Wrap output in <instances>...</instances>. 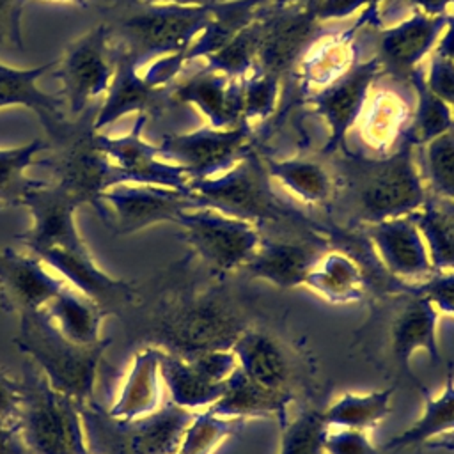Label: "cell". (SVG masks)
Listing matches in <instances>:
<instances>
[{
	"instance_id": "1",
	"label": "cell",
	"mask_w": 454,
	"mask_h": 454,
	"mask_svg": "<svg viewBox=\"0 0 454 454\" xmlns=\"http://www.w3.org/2000/svg\"><path fill=\"white\" fill-rule=\"evenodd\" d=\"M32 225L16 236L66 284L96 301L108 316L122 317L138 300L133 282L115 278L98 266L76 227L80 200L57 183H41L21 199Z\"/></svg>"
},
{
	"instance_id": "2",
	"label": "cell",
	"mask_w": 454,
	"mask_h": 454,
	"mask_svg": "<svg viewBox=\"0 0 454 454\" xmlns=\"http://www.w3.org/2000/svg\"><path fill=\"white\" fill-rule=\"evenodd\" d=\"M121 319L131 344L142 342L183 358L231 349L248 328L245 314L220 287L163 293L151 303L137 300Z\"/></svg>"
},
{
	"instance_id": "3",
	"label": "cell",
	"mask_w": 454,
	"mask_h": 454,
	"mask_svg": "<svg viewBox=\"0 0 454 454\" xmlns=\"http://www.w3.org/2000/svg\"><path fill=\"white\" fill-rule=\"evenodd\" d=\"M333 176V197L351 222L371 225L408 216L427 200V186L413 160V144L401 137L394 153L364 156L348 145L325 154Z\"/></svg>"
},
{
	"instance_id": "4",
	"label": "cell",
	"mask_w": 454,
	"mask_h": 454,
	"mask_svg": "<svg viewBox=\"0 0 454 454\" xmlns=\"http://www.w3.org/2000/svg\"><path fill=\"white\" fill-rule=\"evenodd\" d=\"M14 346L34 362L50 385L78 404L94 397L98 369L112 339L96 344H76L64 337L44 309L18 314Z\"/></svg>"
},
{
	"instance_id": "5",
	"label": "cell",
	"mask_w": 454,
	"mask_h": 454,
	"mask_svg": "<svg viewBox=\"0 0 454 454\" xmlns=\"http://www.w3.org/2000/svg\"><path fill=\"white\" fill-rule=\"evenodd\" d=\"M18 433L30 454H90L85 443L80 404L53 388L41 369L23 364Z\"/></svg>"
},
{
	"instance_id": "6",
	"label": "cell",
	"mask_w": 454,
	"mask_h": 454,
	"mask_svg": "<svg viewBox=\"0 0 454 454\" xmlns=\"http://www.w3.org/2000/svg\"><path fill=\"white\" fill-rule=\"evenodd\" d=\"M186 193L195 207L213 209L250 222L259 231L266 223L303 222L298 213H293L277 197L262 158L252 149L227 172L207 179H192Z\"/></svg>"
},
{
	"instance_id": "7",
	"label": "cell",
	"mask_w": 454,
	"mask_h": 454,
	"mask_svg": "<svg viewBox=\"0 0 454 454\" xmlns=\"http://www.w3.org/2000/svg\"><path fill=\"white\" fill-rule=\"evenodd\" d=\"M195 413L167 403L147 417L124 420L112 417L94 397L80 404L90 454H174Z\"/></svg>"
},
{
	"instance_id": "8",
	"label": "cell",
	"mask_w": 454,
	"mask_h": 454,
	"mask_svg": "<svg viewBox=\"0 0 454 454\" xmlns=\"http://www.w3.org/2000/svg\"><path fill=\"white\" fill-rule=\"evenodd\" d=\"M213 4V2H211ZM211 4L206 5H144L119 23L121 48L126 50L138 69L167 55H183L204 30Z\"/></svg>"
},
{
	"instance_id": "9",
	"label": "cell",
	"mask_w": 454,
	"mask_h": 454,
	"mask_svg": "<svg viewBox=\"0 0 454 454\" xmlns=\"http://www.w3.org/2000/svg\"><path fill=\"white\" fill-rule=\"evenodd\" d=\"M92 121L94 117L89 121L85 114L80 115L78 122L74 126L69 124L67 133L57 142V153L37 160L35 165L46 167L53 174V183L64 186L82 206L96 207L105 222L106 209L101 195L110 186L122 183V177L98 147Z\"/></svg>"
},
{
	"instance_id": "10",
	"label": "cell",
	"mask_w": 454,
	"mask_h": 454,
	"mask_svg": "<svg viewBox=\"0 0 454 454\" xmlns=\"http://www.w3.org/2000/svg\"><path fill=\"white\" fill-rule=\"evenodd\" d=\"M177 225L192 254L216 275L241 270L262 238L254 223L206 207L184 211Z\"/></svg>"
},
{
	"instance_id": "11",
	"label": "cell",
	"mask_w": 454,
	"mask_h": 454,
	"mask_svg": "<svg viewBox=\"0 0 454 454\" xmlns=\"http://www.w3.org/2000/svg\"><path fill=\"white\" fill-rule=\"evenodd\" d=\"M163 160L181 167L192 179H207L232 168L250 151V124L199 128L165 135L158 145Z\"/></svg>"
},
{
	"instance_id": "12",
	"label": "cell",
	"mask_w": 454,
	"mask_h": 454,
	"mask_svg": "<svg viewBox=\"0 0 454 454\" xmlns=\"http://www.w3.org/2000/svg\"><path fill=\"white\" fill-rule=\"evenodd\" d=\"M323 34V23L307 4L268 5L261 16V37L254 71L280 78L296 67Z\"/></svg>"
},
{
	"instance_id": "13",
	"label": "cell",
	"mask_w": 454,
	"mask_h": 454,
	"mask_svg": "<svg viewBox=\"0 0 454 454\" xmlns=\"http://www.w3.org/2000/svg\"><path fill=\"white\" fill-rule=\"evenodd\" d=\"M110 28L101 23L71 43L64 57L53 67V78L60 82V96L69 114L80 117L89 105L106 92L114 76V57H110Z\"/></svg>"
},
{
	"instance_id": "14",
	"label": "cell",
	"mask_w": 454,
	"mask_h": 454,
	"mask_svg": "<svg viewBox=\"0 0 454 454\" xmlns=\"http://www.w3.org/2000/svg\"><path fill=\"white\" fill-rule=\"evenodd\" d=\"M101 200L106 209L105 223L117 236L133 234L163 222L177 223L184 211L197 209L183 190L137 183L110 186L103 192Z\"/></svg>"
},
{
	"instance_id": "15",
	"label": "cell",
	"mask_w": 454,
	"mask_h": 454,
	"mask_svg": "<svg viewBox=\"0 0 454 454\" xmlns=\"http://www.w3.org/2000/svg\"><path fill=\"white\" fill-rule=\"evenodd\" d=\"M145 122V115H137L131 129L121 137L96 131V144L114 163L122 183L154 184L186 192L190 177L181 167L163 160L158 145H153L142 137Z\"/></svg>"
},
{
	"instance_id": "16",
	"label": "cell",
	"mask_w": 454,
	"mask_h": 454,
	"mask_svg": "<svg viewBox=\"0 0 454 454\" xmlns=\"http://www.w3.org/2000/svg\"><path fill=\"white\" fill-rule=\"evenodd\" d=\"M378 76H381V67L374 55L364 62H356L337 80L312 94L310 101L316 112L330 128L325 154L346 145V133L362 117L371 85Z\"/></svg>"
},
{
	"instance_id": "17",
	"label": "cell",
	"mask_w": 454,
	"mask_h": 454,
	"mask_svg": "<svg viewBox=\"0 0 454 454\" xmlns=\"http://www.w3.org/2000/svg\"><path fill=\"white\" fill-rule=\"evenodd\" d=\"M438 317L433 303L408 287L406 294L390 305L385 337L392 362L401 372H410V360L417 351H426L431 362L440 364Z\"/></svg>"
},
{
	"instance_id": "18",
	"label": "cell",
	"mask_w": 454,
	"mask_h": 454,
	"mask_svg": "<svg viewBox=\"0 0 454 454\" xmlns=\"http://www.w3.org/2000/svg\"><path fill=\"white\" fill-rule=\"evenodd\" d=\"M449 16H431L417 11L399 25L381 30L376 53L381 74L401 85H410V78L420 67L422 59L433 51L438 37L447 28Z\"/></svg>"
},
{
	"instance_id": "19",
	"label": "cell",
	"mask_w": 454,
	"mask_h": 454,
	"mask_svg": "<svg viewBox=\"0 0 454 454\" xmlns=\"http://www.w3.org/2000/svg\"><path fill=\"white\" fill-rule=\"evenodd\" d=\"M67 284L37 255L0 250V303L9 312L44 309Z\"/></svg>"
},
{
	"instance_id": "20",
	"label": "cell",
	"mask_w": 454,
	"mask_h": 454,
	"mask_svg": "<svg viewBox=\"0 0 454 454\" xmlns=\"http://www.w3.org/2000/svg\"><path fill=\"white\" fill-rule=\"evenodd\" d=\"M328 250L317 238H261L254 255L241 268L247 277L270 282L280 289L303 286L309 271Z\"/></svg>"
},
{
	"instance_id": "21",
	"label": "cell",
	"mask_w": 454,
	"mask_h": 454,
	"mask_svg": "<svg viewBox=\"0 0 454 454\" xmlns=\"http://www.w3.org/2000/svg\"><path fill=\"white\" fill-rule=\"evenodd\" d=\"M105 94L106 98L92 121L96 131L128 114L149 117V114L161 110L165 99H170L167 87L151 85L138 71L133 57L122 48L115 51L114 76Z\"/></svg>"
},
{
	"instance_id": "22",
	"label": "cell",
	"mask_w": 454,
	"mask_h": 454,
	"mask_svg": "<svg viewBox=\"0 0 454 454\" xmlns=\"http://www.w3.org/2000/svg\"><path fill=\"white\" fill-rule=\"evenodd\" d=\"M365 236L392 275L419 282L434 271L424 236L411 215L365 225Z\"/></svg>"
},
{
	"instance_id": "23",
	"label": "cell",
	"mask_w": 454,
	"mask_h": 454,
	"mask_svg": "<svg viewBox=\"0 0 454 454\" xmlns=\"http://www.w3.org/2000/svg\"><path fill=\"white\" fill-rule=\"evenodd\" d=\"M57 60L35 67H11L0 62V110L9 106H23L32 110L41 124L44 126L48 137L59 142L69 129V122L64 117L60 94H50L37 85V80L48 71H53Z\"/></svg>"
},
{
	"instance_id": "24",
	"label": "cell",
	"mask_w": 454,
	"mask_h": 454,
	"mask_svg": "<svg viewBox=\"0 0 454 454\" xmlns=\"http://www.w3.org/2000/svg\"><path fill=\"white\" fill-rule=\"evenodd\" d=\"M168 96L176 103L195 106L211 128L241 124V78H231L220 71L204 67L176 83Z\"/></svg>"
},
{
	"instance_id": "25",
	"label": "cell",
	"mask_w": 454,
	"mask_h": 454,
	"mask_svg": "<svg viewBox=\"0 0 454 454\" xmlns=\"http://www.w3.org/2000/svg\"><path fill=\"white\" fill-rule=\"evenodd\" d=\"M291 403L293 394L271 390L236 369L223 394L206 411L220 419H275L282 426L289 419Z\"/></svg>"
},
{
	"instance_id": "26",
	"label": "cell",
	"mask_w": 454,
	"mask_h": 454,
	"mask_svg": "<svg viewBox=\"0 0 454 454\" xmlns=\"http://www.w3.org/2000/svg\"><path fill=\"white\" fill-rule=\"evenodd\" d=\"M238 369L250 380L278 392L293 394V365L284 346L270 333L247 328L232 344Z\"/></svg>"
},
{
	"instance_id": "27",
	"label": "cell",
	"mask_w": 454,
	"mask_h": 454,
	"mask_svg": "<svg viewBox=\"0 0 454 454\" xmlns=\"http://www.w3.org/2000/svg\"><path fill=\"white\" fill-rule=\"evenodd\" d=\"M160 351L161 349L154 346H142L135 351L119 397L110 408H106L112 417L124 420L142 419L163 406Z\"/></svg>"
},
{
	"instance_id": "28",
	"label": "cell",
	"mask_w": 454,
	"mask_h": 454,
	"mask_svg": "<svg viewBox=\"0 0 454 454\" xmlns=\"http://www.w3.org/2000/svg\"><path fill=\"white\" fill-rule=\"evenodd\" d=\"M270 5V0H225L211 4V16L204 30L193 39L190 48L177 55L179 64L184 67L190 60L199 57H209L218 48L227 44L239 30L257 20L264 9Z\"/></svg>"
},
{
	"instance_id": "29",
	"label": "cell",
	"mask_w": 454,
	"mask_h": 454,
	"mask_svg": "<svg viewBox=\"0 0 454 454\" xmlns=\"http://www.w3.org/2000/svg\"><path fill=\"white\" fill-rule=\"evenodd\" d=\"M303 286L333 305L360 301L367 280L362 266L348 254L326 250L309 271Z\"/></svg>"
},
{
	"instance_id": "30",
	"label": "cell",
	"mask_w": 454,
	"mask_h": 454,
	"mask_svg": "<svg viewBox=\"0 0 454 454\" xmlns=\"http://www.w3.org/2000/svg\"><path fill=\"white\" fill-rule=\"evenodd\" d=\"M160 374L170 403L190 411L207 410L225 390V383L211 381L192 360L160 351Z\"/></svg>"
},
{
	"instance_id": "31",
	"label": "cell",
	"mask_w": 454,
	"mask_h": 454,
	"mask_svg": "<svg viewBox=\"0 0 454 454\" xmlns=\"http://www.w3.org/2000/svg\"><path fill=\"white\" fill-rule=\"evenodd\" d=\"M44 310L50 321L69 340L76 344H96L101 340V323L108 314L69 284L46 303Z\"/></svg>"
},
{
	"instance_id": "32",
	"label": "cell",
	"mask_w": 454,
	"mask_h": 454,
	"mask_svg": "<svg viewBox=\"0 0 454 454\" xmlns=\"http://www.w3.org/2000/svg\"><path fill=\"white\" fill-rule=\"evenodd\" d=\"M270 179L278 181L289 193L305 204H325L333 197V176L330 167L310 158H264Z\"/></svg>"
},
{
	"instance_id": "33",
	"label": "cell",
	"mask_w": 454,
	"mask_h": 454,
	"mask_svg": "<svg viewBox=\"0 0 454 454\" xmlns=\"http://www.w3.org/2000/svg\"><path fill=\"white\" fill-rule=\"evenodd\" d=\"M424 395L422 415L403 433L392 436L383 450L395 452L415 445H424L426 442L454 433V372L452 367L447 371V380L438 395H431L424 387H420Z\"/></svg>"
},
{
	"instance_id": "34",
	"label": "cell",
	"mask_w": 454,
	"mask_h": 454,
	"mask_svg": "<svg viewBox=\"0 0 454 454\" xmlns=\"http://www.w3.org/2000/svg\"><path fill=\"white\" fill-rule=\"evenodd\" d=\"M434 270H454V202L427 195L424 206L413 215Z\"/></svg>"
},
{
	"instance_id": "35",
	"label": "cell",
	"mask_w": 454,
	"mask_h": 454,
	"mask_svg": "<svg viewBox=\"0 0 454 454\" xmlns=\"http://www.w3.org/2000/svg\"><path fill=\"white\" fill-rule=\"evenodd\" d=\"M394 390V387H387L365 394L346 392L323 410V419L328 427H353L367 431L388 417Z\"/></svg>"
},
{
	"instance_id": "36",
	"label": "cell",
	"mask_w": 454,
	"mask_h": 454,
	"mask_svg": "<svg viewBox=\"0 0 454 454\" xmlns=\"http://www.w3.org/2000/svg\"><path fill=\"white\" fill-rule=\"evenodd\" d=\"M410 87L417 94V106L403 137L411 142L413 147H422L454 128V112L443 99L429 90L422 67H419L410 78Z\"/></svg>"
},
{
	"instance_id": "37",
	"label": "cell",
	"mask_w": 454,
	"mask_h": 454,
	"mask_svg": "<svg viewBox=\"0 0 454 454\" xmlns=\"http://www.w3.org/2000/svg\"><path fill=\"white\" fill-rule=\"evenodd\" d=\"M364 117H360V135L376 151H385L395 137H403L411 114L408 103L392 90L374 94Z\"/></svg>"
},
{
	"instance_id": "38",
	"label": "cell",
	"mask_w": 454,
	"mask_h": 454,
	"mask_svg": "<svg viewBox=\"0 0 454 454\" xmlns=\"http://www.w3.org/2000/svg\"><path fill=\"white\" fill-rule=\"evenodd\" d=\"M51 144L34 138L23 145L0 149V202L4 206H21L25 193L43 181L28 177L27 170L34 167L39 154L50 151Z\"/></svg>"
},
{
	"instance_id": "39",
	"label": "cell",
	"mask_w": 454,
	"mask_h": 454,
	"mask_svg": "<svg viewBox=\"0 0 454 454\" xmlns=\"http://www.w3.org/2000/svg\"><path fill=\"white\" fill-rule=\"evenodd\" d=\"M323 44L317 46L312 53L307 51V55L298 62L303 66L301 80L303 85L316 87V92L333 80H337L340 74H344L349 66L348 62L355 59L353 41L351 35L346 32L342 39H332V41H321Z\"/></svg>"
},
{
	"instance_id": "40",
	"label": "cell",
	"mask_w": 454,
	"mask_h": 454,
	"mask_svg": "<svg viewBox=\"0 0 454 454\" xmlns=\"http://www.w3.org/2000/svg\"><path fill=\"white\" fill-rule=\"evenodd\" d=\"M261 16L239 30L227 44L206 57V67L220 71L231 78H243L252 73L261 37Z\"/></svg>"
},
{
	"instance_id": "41",
	"label": "cell",
	"mask_w": 454,
	"mask_h": 454,
	"mask_svg": "<svg viewBox=\"0 0 454 454\" xmlns=\"http://www.w3.org/2000/svg\"><path fill=\"white\" fill-rule=\"evenodd\" d=\"M420 167L431 195L454 202V128L422 145Z\"/></svg>"
},
{
	"instance_id": "42",
	"label": "cell",
	"mask_w": 454,
	"mask_h": 454,
	"mask_svg": "<svg viewBox=\"0 0 454 454\" xmlns=\"http://www.w3.org/2000/svg\"><path fill=\"white\" fill-rule=\"evenodd\" d=\"M326 429L323 411H298L280 426L278 454H325Z\"/></svg>"
},
{
	"instance_id": "43",
	"label": "cell",
	"mask_w": 454,
	"mask_h": 454,
	"mask_svg": "<svg viewBox=\"0 0 454 454\" xmlns=\"http://www.w3.org/2000/svg\"><path fill=\"white\" fill-rule=\"evenodd\" d=\"M243 422L239 419H220L206 410L197 411L174 454H213L243 427Z\"/></svg>"
},
{
	"instance_id": "44",
	"label": "cell",
	"mask_w": 454,
	"mask_h": 454,
	"mask_svg": "<svg viewBox=\"0 0 454 454\" xmlns=\"http://www.w3.org/2000/svg\"><path fill=\"white\" fill-rule=\"evenodd\" d=\"M278 94V78L252 71L241 78V122L266 119L273 114Z\"/></svg>"
},
{
	"instance_id": "45",
	"label": "cell",
	"mask_w": 454,
	"mask_h": 454,
	"mask_svg": "<svg viewBox=\"0 0 454 454\" xmlns=\"http://www.w3.org/2000/svg\"><path fill=\"white\" fill-rule=\"evenodd\" d=\"M408 289L427 298L440 314L454 317V270H434Z\"/></svg>"
},
{
	"instance_id": "46",
	"label": "cell",
	"mask_w": 454,
	"mask_h": 454,
	"mask_svg": "<svg viewBox=\"0 0 454 454\" xmlns=\"http://www.w3.org/2000/svg\"><path fill=\"white\" fill-rule=\"evenodd\" d=\"M325 454H381L365 429L328 427L325 434Z\"/></svg>"
},
{
	"instance_id": "47",
	"label": "cell",
	"mask_w": 454,
	"mask_h": 454,
	"mask_svg": "<svg viewBox=\"0 0 454 454\" xmlns=\"http://www.w3.org/2000/svg\"><path fill=\"white\" fill-rule=\"evenodd\" d=\"M424 78L429 90L443 99L454 112V59L440 51H433L429 71Z\"/></svg>"
},
{
	"instance_id": "48",
	"label": "cell",
	"mask_w": 454,
	"mask_h": 454,
	"mask_svg": "<svg viewBox=\"0 0 454 454\" xmlns=\"http://www.w3.org/2000/svg\"><path fill=\"white\" fill-rule=\"evenodd\" d=\"M27 0H0V50H23L21 18Z\"/></svg>"
},
{
	"instance_id": "49",
	"label": "cell",
	"mask_w": 454,
	"mask_h": 454,
	"mask_svg": "<svg viewBox=\"0 0 454 454\" xmlns=\"http://www.w3.org/2000/svg\"><path fill=\"white\" fill-rule=\"evenodd\" d=\"M378 2L380 0H312L307 5L321 23H326L330 20L348 18L360 9H376Z\"/></svg>"
},
{
	"instance_id": "50",
	"label": "cell",
	"mask_w": 454,
	"mask_h": 454,
	"mask_svg": "<svg viewBox=\"0 0 454 454\" xmlns=\"http://www.w3.org/2000/svg\"><path fill=\"white\" fill-rule=\"evenodd\" d=\"M21 401V385L0 367V420L16 424Z\"/></svg>"
},
{
	"instance_id": "51",
	"label": "cell",
	"mask_w": 454,
	"mask_h": 454,
	"mask_svg": "<svg viewBox=\"0 0 454 454\" xmlns=\"http://www.w3.org/2000/svg\"><path fill=\"white\" fill-rule=\"evenodd\" d=\"M390 11H403L406 7L419 9V12L438 16L447 14V9L454 5V0H387Z\"/></svg>"
},
{
	"instance_id": "52",
	"label": "cell",
	"mask_w": 454,
	"mask_h": 454,
	"mask_svg": "<svg viewBox=\"0 0 454 454\" xmlns=\"http://www.w3.org/2000/svg\"><path fill=\"white\" fill-rule=\"evenodd\" d=\"M0 454H30L18 433L16 424L0 420Z\"/></svg>"
},
{
	"instance_id": "53",
	"label": "cell",
	"mask_w": 454,
	"mask_h": 454,
	"mask_svg": "<svg viewBox=\"0 0 454 454\" xmlns=\"http://www.w3.org/2000/svg\"><path fill=\"white\" fill-rule=\"evenodd\" d=\"M426 449L429 450H445V452H454V433H447L442 436H436L429 442L424 443Z\"/></svg>"
},
{
	"instance_id": "54",
	"label": "cell",
	"mask_w": 454,
	"mask_h": 454,
	"mask_svg": "<svg viewBox=\"0 0 454 454\" xmlns=\"http://www.w3.org/2000/svg\"><path fill=\"white\" fill-rule=\"evenodd\" d=\"M122 2H129V4H144V5H206L211 4L213 0H122Z\"/></svg>"
},
{
	"instance_id": "55",
	"label": "cell",
	"mask_w": 454,
	"mask_h": 454,
	"mask_svg": "<svg viewBox=\"0 0 454 454\" xmlns=\"http://www.w3.org/2000/svg\"><path fill=\"white\" fill-rule=\"evenodd\" d=\"M312 0H270V5H275V7H280V5H305V4H310Z\"/></svg>"
},
{
	"instance_id": "56",
	"label": "cell",
	"mask_w": 454,
	"mask_h": 454,
	"mask_svg": "<svg viewBox=\"0 0 454 454\" xmlns=\"http://www.w3.org/2000/svg\"><path fill=\"white\" fill-rule=\"evenodd\" d=\"M44 2H64V4H80L83 0H44Z\"/></svg>"
}]
</instances>
